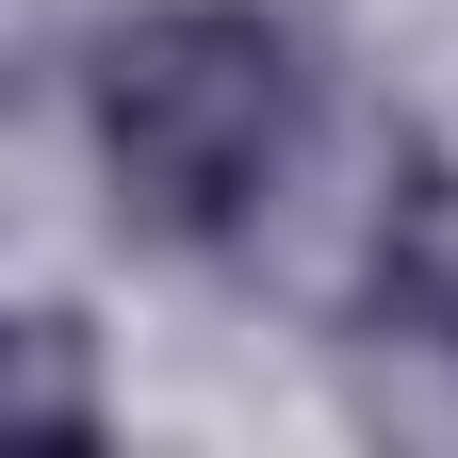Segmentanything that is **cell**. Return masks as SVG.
<instances>
[{"instance_id":"3","label":"cell","mask_w":458,"mask_h":458,"mask_svg":"<svg viewBox=\"0 0 458 458\" xmlns=\"http://www.w3.org/2000/svg\"><path fill=\"white\" fill-rule=\"evenodd\" d=\"M17 393H33V410H98V393H82V360H66V311H33V344H17Z\"/></svg>"},{"instance_id":"2","label":"cell","mask_w":458,"mask_h":458,"mask_svg":"<svg viewBox=\"0 0 458 458\" xmlns=\"http://www.w3.org/2000/svg\"><path fill=\"white\" fill-rule=\"evenodd\" d=\"M360 344H393V360H442L458 377V164H393V197L360 229Z\"/></svg>"},{"instance_id":"1","label":"cell","mask_w":458,"mask_h":458,"mask_svg":"<svg viewBox=\"0 0 458 458\" xmlns=\"http://www.w3.org/2000/svg\"><path fill=\"white\" fill-rule=\"evenodd\" d=\"M82 131H98L131 246L229 262V246H262V213L311 148V49L262 0H131L82 66Z\"/></svg>"}]
</instances>
